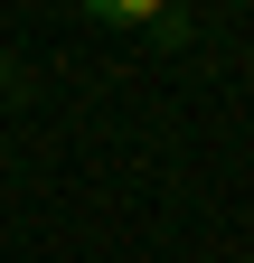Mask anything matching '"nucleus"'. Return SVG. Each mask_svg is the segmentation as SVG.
Here are the masks:
<instances>
[{"instance_id": "1", "label": "nucleus", "mask_w": 254, "mask_h": 263, "mask_svg": "<svg viewBox=\"0 0 254 263\" xmlns=\"http://www.w3.org/2000/svg\"><path fill=\"white\" fill-rule=\"evenodd\" d=\"M94 28H151V38H188V10H160V0H85Z\"/></svg>"}]
</instances>
